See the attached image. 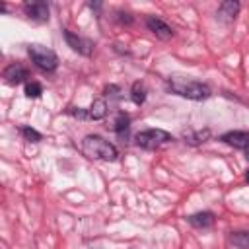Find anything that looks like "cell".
Segmentation results:
<instances>
[{
  "label": "cell",
  "mask_w": 249,
  "mask_h": 249,
  "mask_svg": "<svg viewBox=\"0 0 249 249\" xmlns=\"http://www.w3.org/2000/svg\"><path fill=\"white\" fill-rule=\"evenodd\" d=\"M113 128H115V132L123 138H126V134H128V128H130V117L126 115V113H117V117H115V124H113Z\"/></svg>",
  "instance_id": "7c38bea8"
},
{
  "label": "cell",
  "mask_w": 249,
  "mask_h": 249,
  "mask_svg": "<svg viewBox=\"0 0 249 249\" xmlns=\"http://www.w3.org/2000/svg\"><path fill=\"white\" fill-rule=\"evenodd\" d=\"M220 140L235 150H245L249 146V130H228L220 136Z\"/></svg>",
  "instance_id": "ba28073f"
},
{
  "label": "cell",
  "mask_w": 249,
  "mask_h": 249,
  "mask_svg": "<svg viewBox=\"0 0 249 249\" xmlns=\"http://www.w3.org/2000/svg\"><path fill=\"white\" fill-rule=\"evenodd\" d=\"M21 10H23V14H25L31 21H37V23H45V21H49V14H51V10H49V4H47V2H41V0L25 2V4L21 6Z\"/></svg>",
  "instance_id": "8992f818"
},
{
  "label": "cell",
  "mask_w": 249,
  "mask_h": 249,
  "mask_svg": "<svg viewBox=\"0 0 249 249\" xmlns=\"http://www.w3.org/2000/svg\"><path fill=\"white\" fill-rule=\"evenodd\" d=\"M167 89L179 97L191 99V101H204L212 95V89L208 88V84L198 82L195 78L189 76H171L167 78Z\"/></svg>",
  "instance_id": "6da1fadb"
},
{
  "label": "cell",
  "mask_w": 249,
  "mask_h": 249,
  "mask_svg": "<svg viewBox=\"0 0 249 249\" xmlns=\"http://www.w3.org/2000/svg\"><path fill=\"white\" fill-rule=\"evenodd\" d=\"M82 152L89 160H101V161H117L119 160V150L115 144L105 140L99 134H88L82 138Z\"/></svg>",
  "instance_id": "7a4b0ae2"
},
{
  "label": "cell",
  "mask_w": 249,
  "mask_h": 249,
  "mask_svg": "<svg viewBox=\"0 0 249 249\" xmlns=\"http://www.w3.org/2000/svg\"><path fill=\"white\" fill-rule=\"evenodd\" d=\"M146 27L161 41H169L173 37V29L169 23H165L161 18H156V16H148L146 18Z\"/></svg>",
  "instance_id": "52a82bcc"
},
{
  "label": "cell",
  "mask_w": 249,
  "mask_h": 249,
  "mask_svg": "<svg viewBox=\"0 0 249 249\" xmlns=\"http://www.w3.org/2000/svg\"><path fill=\"white\" fill-rule=\"evenodd\" d=\"M187 222H189L193 228H196V230H204V228L214 226L216 216H214V212H210V210H202V212H195V214L187 216Z\"/></svg>",
  "instance_id": "8fae6325"
},
{
  "label": "cell",
  "mask_w": 249,
  "mask_h": 249,
  "mask_svg": "<svg viewBox=\"0 0 249 249\" xmlns=\"http://www.w3.org/2000/svg\"><path fill=\"white\" fill-rule=\"evenodd\" d=\"M239 10H241V4L237 2V0H226V2H222L220 6H218V19L220 21H224V23H231L235 18H237V14H239Z\"/></svg>",
  "instance_id": "30bf717a"
},
{
  "label": "cell",
  "mask_w": 249,
  "mask_h": 249,
  "mask_svg": "<svg viewBox=\"0 0 249 249\" xmlns=\"http://www.w3.org/2000/svg\"><path fill=\"white\" fill-rule=\"evenodd\" d=\"M27 54L31 58V62L43 70V72H54L58 68V56L53 49L45 47V45H39V43H33L27 47Z\"/></svg>",
  "instance_id": "3957f363"
},
{
  "label": "cell",
  "mask_w": 249,
  "mask_h": 249,
  "mask_svg": "<svg viewBox=\"0 0 249 249\" xmlns=\"http://www.w3.org/2000/svg\"><path fill=\"white\" fill-rule=\"evenodd\" d=\"M230 243L237 249H249V231L247 230H239V231H231L230 233Z\"/></svg>",
  "instance_id": "4fadbf2b"
},
{
  "label": "cell",
  "mask_w": 249,
  "mask_h": 249,
  "mask_svg": "<svg viewBox=\"0 0 249 249\" xmlns=\"http://www.w3.org/2000/svg\"><path fill=\"white\" fill-rule=\"evenodd\" d=\"M210 138V130L204 128V130H196V132H185V142L189 144H202Z\"/></svg>",
  "instance_id": "2e32d148"
},
{
  "label": "cell",
  "mask_w": 249,
  "mask_h": 249,
  "mask_svg": "<svg viewBox=\"0 0 249 249\" xmlns=\"http://www.w3.org/2000/svg\"><path fill=\"white\" fill-rule=\"evenodd\" d=\"M134 140H136V146H140L142 150H158L163 144L173 142V136L163 128H146V130H140L134 136Z\"/></svg>",
  "instance_id": "277c9868"
},
{
  "label": "cell",
  "mask_w": 249,
  "mask_h": 249,
  "mask_svg": "<svg viewBox=\"0 0 249 249\" xmlns=\"http://www.w3.org/2000/svg\"><path fill=\"white\" fill-rule=\"evenodd\" d=\"M41 93H43V86L39 84V82H27L25 84V95L27 97H41Z\"/></svg>",
  "instance_id": "ac0fdd59"
},
{
  "label": "cell",
  "mask_w": 249,
  "mask_h": 249,
  "mask_svg": "<svg viewBox=\"0 0 249 249\" xmlns=\"http://www.w3.org/2000/svg\"><path fill=\"white\" fill-rule=\"evenodd\" d=\"M88 113H89V119H93V121L103 119L107 115V103H105V99H93V103L89 105Z\"/></svg>",
  "instance_id": "5bb4252c"
},
{
  "label": "cell",
  "mask_w": 249,
  "mask_h": 249,
  "mask_svg": "<svg viewBox=\"0 0 249 249\" xmlns=\"http://www.w3.org/2000/svg\"><path fill=\"white\" fill-rule=\"evenodd\" d=\"M62 35H64L66 45H68L74 53H78V54H82V56H91V53H93V43H91L89 39H86V37H82V35H78V33H74V31H70V29H62Z\"/></svg>",
  "instance_id": "5b68a950"
},
{
  "label": "cell",
  "mask_w": 249,
  "mask_h": 249,
  "mask_svg": "<svg viewBox=\"0 0 249 249\" xmlns=\"http://www.w3.org/2000/svg\"><path fill=\"white\" fill-rule=\"evenodd\" d=\"M243 152H245V158H247V161H249V146H247V148H245Z\"/></svg>",
  "instance_id": "44dd1931"
},
{
  "label": "cell",
  "mask_w": 249,
  "mask_h": 249,
  "mask_svg": "<svg viewBox=\"0 0 249 249\" xmlns=\"http://www.w3.org/2000/svg\"><path fill=\"white\" fill-rule=\"evenodd\" d=\"M19 134L23 136V140L27 142H41L43 140V134L31 126H19Z\"/></svg>",
  "instance_id": "e0dca14e"
},
{
  "label": "cell",
  "mask_w": 249,
  "mask_h": 249,
  "mask_svg": "<svg viewBox=\"0 0 249 249\" xmlns=\"http://www.w3.org/2000/svg\"><path fill=\"white\" fill-rule=\"evenodd\" d=\"M130 99H132V103H136V105H142V103L146 101V86H144L142 82H134V84L130 86Z\"/></svg>",
  "instance_id": "9a60e30c"
},
{
  "label": "cell",
  "mask_w": 249,
  "mask_h": 249,
  "mask_svg": "<svg viewBox=\"0 0 249 249\" xmlns=\"http://www.w3.org/2000/svg\"><path fill=\"white\" fill-rule=\"evenodd\" d=\"M68 113H70V115H74V117H78V119H89L88 109H82V107H70V109H68Z\"/></svg>",
  "instance_id": "ffe728a7"
},
{
  "label": "cell",
  "mask_w": 249,
  "mask_h": 249,
  "mask_svg": "<svg viewBox=\"0 0 249 249\" xmlns=\"http://www.w3.org/2000/svg\"><path fill=\"white\" fill-rule=\"evenodd\" d=\"M2 78H4V82H6L8 86H19V84L27 78V70H25L21 64L14 62V64H8V66L4 68Z\"/></svg>",
  "instance_id": "9c48e42d"
},
{
  "label": "cell",
  "mask_w": 249,
  "mask_h": 249,
  "mask_svg": "<svg viewBox=\"0 0 249 249\" xmlns=\"http://www.w3.org/2000/svg\"><path fill=\"white\" fill-rule=\"evenodd\" d=\"M115 14H117V16H115V19H117L119 23H124V25H130V23H132V16H130V14L121 12V10H119V12H115Z\"/></svg>",
  "instance_id": "d6986e66"
},
{
  "label": "cell",
  "mask_w": 249,
  "mask_h": 249,
  "mask_svg": "<svg viewBox=\"0 0 249 249\" xmlns=\"http://www.w3.org/2000/svg\"><path fill=\"white\" fill-rule=\"evenodd\" d=\"M245 181L249 183V169H247V173H245Z\"/></svg>",
  "instance_id": "7402d4cb"
}]
</instances>
